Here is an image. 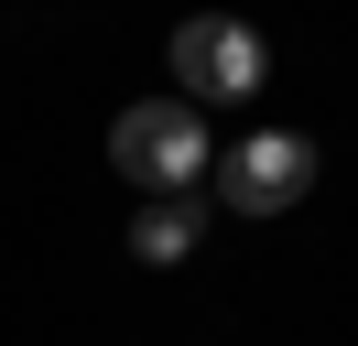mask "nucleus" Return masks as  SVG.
I'll return each instance as SVG.
<instances>
[{"instance_id":"f257e3e1","label":"nucleus","mask_w":358,"mask_h":346,"mask_svg":"<svg viewBox=\"0 0 358 346\" xmlns=\"http://www.w3.org/2000/svg\"><path fill=\"white\" fill-rule=\"evenodd\" d=\"M109 163L131 173L141 195H196V173L217 163V151H206V119L185 98H141V108L109 119Z\"/></svg>"},{"instance_id":"f03ea898","label":"nucleus","mask_w":358,"mask_h":346,"mask_svg":"<svg viewBox=\"0 0 358 346\" xmlns=\"http://www.w3.org/2000/svg\"><path fill=\"white\" fill-rule=\"evenodd\" d=\"M217 173V206L228 216H282V206H304L315 195V141L304 130H250L228 163H206Z\"/></svg>"},{"instance_id":"7ed1b4c3","label":"nucleus","mask_w":358,"mask_h":346,"mask_svg":"<svg viewBox=\"0 0 358 346\" xmlns=\"http://www.w3.org/2000/svg\"><path fill=\"white\" fill-rule=\"evenodd\" d=\"M261 33H250V22H217V11H206V22H185V33H174V86H185V108H206V98H217V108H239V98H261Z\"/></svg>"},{"instance_id":"20e7f679","label":"nucleus","mask_w":358,"mask_h":346,"mask_svg":"<svg viewBox=\"0 0 358 346\" xmlns=\"http://www.w3.org/2000/svg\"><path fill=\"white\" fill-rule=\"evenodd\" d=\"M196 238H206V206H196V195H141V216H131V260L174 271V260H196Z\"/></svg>"}]
</instances>
